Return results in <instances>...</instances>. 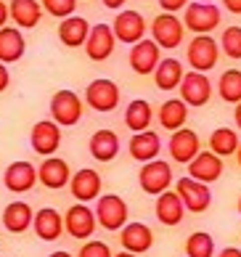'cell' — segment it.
I'll return each instance as SVG.
<instances>
[{
    "instance_id": "obj_1",
    "label": "cell",
    "mask_w": 241,
    "mask_h": 257,
    "mask_svg": "<svg viewBox=\"0 0 241 257\" xmlns=\"http://www.w3.org/2000/svg\"><path fill=\"white\" fill-rule=\"evenodd\" d=\"M95 223L106 231H122L128 225V202L119 194H101L95 199Z\"/></svg>"
},
{
    "instance_id": "obj_2",
    "label": "cell",
    "mask_w": 241,
    "mask_h": 257,
    "mask_svg": "<svg viewBox=\"0 0 241 257\" xmlns=\"http://www.w3.org/2000/svg\"><path fill=\"white\" fill-rule=\"evenodd\" d=\"M51 119L59 127H74L82 119V98L69 88L56 90L51 98Z\"/></svg>"
},
{
    "instance_id": "obj_3",
    "label": "cell",
    "mask_w": 241,
    "mask_h": 257,
    "mask_svg": "<svg viewBox=\"0 0 241 257\" xmlns=\"http://www.w3.org/2000/svg\"><path fill=\"white\" fill-rule=\"evenodd\" d=\"M138 186L143 188V194H151V196H159V194L170 191V186H172V167H170V162L151 159V162H146V165H141Z\"/></svg>"
},
{
    "instance_id": "obj_4",
    "label": "cell",
    "mask_w": 241,
    "mask_h": 257,
    "mask_svg": "<svg viewBox=\"0 0 241 257\" xmlns=\"http://www.w3.org/2000/svg\"><path fill=\"white\" fill-rule=\"evenodd\" d=\"M183 27L194 35H209L212 30L220 27V8L215 3H188L183 8Z\"/></svg>"
},
{
    "instance_id": "obj_5",
    "label": "cell",
    "mask_w": 241,
    "mask_h": 257,
    "mask_svg": "<svg viewBox=\"0 0 241 257\" xmlns=\"http://www.w3.org/2000/svg\"><path fill=\"white\" fill-rule=\"evenodd\" d=\"M220 45L212 35H196L186 48V61L191 66V72H209L217 64Z\"/></svg>"
},
{
    "instance_id": "obj_6",
    "label": "cell",
    "mask_w": 241,
    "mask_h": 257,
    "mask_svg": "<svg viewBox=\"0 0 241 257\" xmlns=\"http://www.w3.org/2000/svg\"><path fill=\"white\" fill-rule=\"evenodd\" d=\"M175 194L180 196L186 212H194V215H201L207 212L209 204H212V191L207 183H199L194 178H178V186H175Z\"/></svg>"
},
{
    "instance_id": "obj_7",
    "label": "cell",
    "mask_w": 241,
    "mask_h": 257,
    "mask_svg": "<svg viewBox=\"0 0 241 257\" xmlns=\"http://www.w3.org/2000/svg\"><path fill=\"white\" fill-rule=\"evenodd\" d=\"M95 212L88 207V204H72L69 209L64 212V231L72 236V239H80V241H88L90 236L95 233Z\"/></svg>"
},
{
    "instance_id": "obj_8",
    "label": "cell",
    "mask_w": 241,
    "mask_h": 257,
    "mask_svg": "<svg viewBox=\"0 0 241 257\" xmlns=\"http://www.w3.org/2000/svg\"><path fill=\"white\" fill-rule=\"evenodd\" d=\"M178 88H180V101L194 109L207 106L212 98V82L204 72H186Z\"/></svg>"
},
{
    "instance_id": "obj_9",
    "label": "cell",
    "mask_w": 241,
    "mask_h": 257,
    "mask_svg": "<svg viewBox=\"0 0 241 257\" xmlns=\"http://www.w3.org/2000/svg\"><path fill=\"white\" fill-rule=\"evenodd\" d=\"M85 101H88V106L95 109V111H114L119 106V88H117V82L106 80V77L93 80L88 88H85Z\"/></svg>"
},
{
    "instance_id": "obj_10",
    "label": "cell",
    "mask_w": 241,
    "mask_h": 257,
    "mask_svg": "<svg viewBox=\"0 0 241 257\" xmlns=\"http://www.w3.org/2000/svg\"><path fill=\"white\" fill-rule=\"evenodd\" d=\"M30 146L35 154L40 157H53L61 146V127L53 119H40L35 122V127L30 133Z\"/></svg>"
},
{
    "instance_id": "obj_11",
    "label": "cell",
    "mask_w": 241,
    "mask_h": 257,
    "mask_svg": "<svg viewBox=\"0 0 241 257\" xmlns=\"http://www.w3.org/2000/svg\"><path fill=\"white\" fill-rule=\"evenodd\" d=\"M183 32H186V27L178 19V14H159L151 22V35L159 48H178L183 43Z\"/></svg>"
},
{
    "instance_id": "obj_12",
    "label": "cell",
    "mask_w": 241,
    "mask_h": 257,
    "mask_svg": "<svg viewBox=\"0 0 241 257\" xmlns=\"http://www.w3.org/2000/svg\"><path fill=\"white\" fill-rule=\"evenodd\" d=\"M109 27L114 32V40L128 43V45H136L138 40H143V35H146V22H143V16L138 11H133V8L119 11L114 16V24H109Z\"/></svg>"
},
{
    "instance_id": "obj_13",
    "label": "cell",
    "mask_w": 241,
    "mask_h": 257,
    "mask_svg": "<svg viewBox=\"0 0 241 257\" xmlns=\"http://www.w3.org/2000/svg\"><path fill=\"white\" fill-rule=\"evenodd\" d=\"M3 183H6L8 191H14V194H27V191H32L35 183H37V167L32 165V162L16 159V162H11V165L6 167Z\"/></svg>"
},
{
    "instance_id": "obj_14",
    "label": "cell",
    "mask_w": 241,
    "mask_h": 257,
    "mask_svg": "<svg viewBox=\"0 0 241 257\" xmlns=\"http://www.w3.org/2000/svg\"><path fill=\"white\" fill-rule=\"evenodd\" d=\"M69 186H72V196L77 199V202H80V204H90V202H95V199L101 196L103 180H101V175L95 173V170L82 167V170H77V173L72 175Z\"/></svg>"
},
{
    "instance_id": "obj_15",
    "label": "cell",
    "mask_w": 241,
    "mask_h": 257,
    "mask_svg": "<svg viewBox=\"0 0 241 257\" xmlns=\"http://www.w3.org/2000/svg\"><path fill=\"white\" fill-rule=\"evenodd\" d=\"M170 157L172 162H178V165H188L191 159H194L199 151H201V141L196 136V130H188V127H180L170 136Z\"/></svg>"
},
{
    "instance_id": "obj_16",
    "label": "cell",
    "mask_w": 241,
    "mask_h": 257,
    "mask_svg": "<svg viewBox=\"0 0 241 257\" xmlns=\"http://www.w3.org/2000/svg\"><path fill=\"white\" fill-rule=\"evenodd\" d=\"M225 173L223 167V159L217 154H212V151H199V154L188 162V178L199 180V183H215L220 180V175Z\"/></svg>"
},
{
    "instance_id": "obj_17",
    "label": "cell",
    "mask_w": 241,
    "mask_h": 257,
    "mask_svg": "<svg viewBox=\"0 0 241 257\" xmlns=\"http://www.w3.org/2000/svg\"><path fill=\"white\" fill-rule=\"evenodd\" d=\"M37 180H40L45 188H51V191H59V188L69 186L72 170L61 157H45L43 165L37 167Z\"/></svg>"
},
{
    "instance_id": "obj_18",
    "label": "cell",
    "mask_w": 241,
    "mask_h": 257,
    "mask_svg": "<svg viewBox=\"0 0 241 257\" xmlns=\"http://www.w3.org/2000/svg\"><path fill=\"white\" fill-rule=\"evenodd\" d=\"M85 53L90 61H106L114 53V32L109 24H93L85 40Z\"/></svg>"
},
{
    "instance_id": "obj_19",
    "label": "cell",
    "mask_w": 241,
    "mask_h": 257,
    "mask_svg": "<svg viewBox=\"0 0 241 257\" xmlns=\"http://www.w3.org/2000/svg\"><path fill=\"white\" fill-rule=\"evenodd\" d=\"M119 244H122V249L130 252V254H143L154 246V231L146 223H138V220L128 223L119 231Z\"/></svg>"
},
{
    "instance_id": "obj_20",
    "label": "cell",
    "mask_w": 241,
    "mask_h": 257,
    "mask_svg": "<svg viewBox=\"0 0 241 257\" xmlns=\"http://www.w3.org/2000/svg\"><path fill=\"white\" fill-rule=\"evenodd\" d=\"M159 61H162V53L154 40H138L130 48V66L136 74H154Z\"/></svg>"
},
{
    "instance_id": "obj_21",
    "label": "cell",
    "mask_w": 241,
    "mask_h": 257,
    "mask_svg": "<svg viewBox=\"0 0 241 257\" xmlns=\"http://www.w3.org/2000/svg\"><path fill=\"white\" fill-rule=\"evenodd\" d=\"M159 151H162V141H159V133L154 130H143V133H133L130 138V157L146 165L151 159H159Z\"/></svg>"
},
{
    "instance_id": "obj_22",
    "label": "cell",
    "mask_w": 241,
    "mask_h": 257,
    "mask_svg": "<svg viewBox=\"0 0 241 257\" xmlns=\"http://www.w3.org/2000/svg\"><path fill=\"white\" fill-rule=\"evenodd\" d=\"M32 228L43 241H56L64 233V215H59L53 207H43L40 212H35Z\"/></svg>"
},
{
    "instance_id": "obj_23",
    "label": "cell",
    "mask_w": 241,
    "mask_h": 257,
    "mask_svg": "<svg viewBox=\"0 0 241 257\" xmlns=\"http://www.w3.org/2000/svg\"><path fill=\"white\" fill-rule=\"evenodd\" d=\"M8 16L19 30H32L43 19V6L37 0H11L8 3Z\"/></svg>"
},
{
    "instance_id": "obj_24",
    "label": "cell",
    "mask_w": 241,
    "mask_h": 257,
    "mask_svg": "<svg viewBox=\"0 0 241 257\" xmlns=\"http://www.w3.org/2000/svg\"><path fill=\"white\" fill-rule=\"evenodd\" d=\"M88 32H90L88 19L77 16V14L61 19V24H59V40L66 45V48H80V45H85Z\"/></svg>"
},
{
    "instance_id": "obj_25",
    "label": "cell",
    "mask_w": 241,
    "mask_h": 257,
    "mask_svg": "<svg viewBox=\"0 0 241 257\" xmlns=\"http://www.w3.org/2000/svg\"><path fill=\"white\" fill-rule=\"evenodd\" d=\"M183 217H186V207H183L180 196L175 191H165L157 196V220L162 225H167V228L180 225Z\"/></svg>"
},
{
    "instance_id": "obj_26",
    "label": "cell",
    "mask_w": 241,
    "mask_h": 257,
    "mask_svg": "<svg viewBox=\"0 0 241 257\" xmlns=\"http://www.w3.org/2000/svg\"><path fill=\"white\" fill-rule=\"evenodd\" d=\"M27 40L19 27H3L0 30V64H14L24 56Z\"/></svg>"
},
{
    "instance_id": "obj_27",
    "label": "cell",
    "mask_w": 241,
    "mask_h": 257,
    "mask_svg": "<svg viewBox=\"0 0 241 257\" xmlns=\"http://www.w3.org/2000/svg\"><path fill=\"white\" fill-rule=\"evenodd\" d=\"M88 149H90L93 159L111 162V159H117V154H119V136L114 130H95L90 136Z\"/></svg>"
},
{
    "instance_id": "obj_28",
    "label": "cell",
    "mask_w": 241,
    "mask_h": 257,
    "mask_svg": "<svg viewBox=\"0 0 241 257\" xmlns=\"http://www.w3.org/2000/svg\"><path fill=\"white\" fill-rule=\"evenodd\" d=\"M32 207L27 204V202H11V204H6L3 209V225H6V231H11V233H24V231H30V225H32Z\"/></svg>"
},
{
    "instance_id": "obj_29",
    "label": "cell",
    "mask_w": 241,
    "mask_h": 257,
    "mask_svg": "<svg viewBox=\"0 0 241 257\" xmlns=\"http://www.w3.org/2000/svg\"><path fill=\"white\" fill-rule=\"evenodd\" d=\"M151 119H154V109L146 98H133L125 109V125H128L133 133H143L151 127Z\"/></svg>"
},
{
    "instance_id": "obj_30",
    "label": "cell",
    "mask_w": 241,
    "mask_h": 257,
    "mask_svg": "<svg viewBox=\"0 0 241 257\" xmlns=\"http://www.w3.org/2000/svg\"><path fill=\"white\" fill-rule=\"evenodd\" d=\"M157 119H159V125L165 127V130H180L183 125H186V119H188V106L183 103L180 98H167L165 103L159 106V114H157Z\"/></svg>"
},
{
    "instance_id": "obj_31",
    "label": "cell",
    "mask_w": 241,
    "mask_h": 257,
    "mask_svg": "<svg viewBox=\"0 0 241 257\" xmlns=\"http://www.w3.org/2000/svg\"><path fill=\"white\" fill-rule=\"evenodd\" d=\"M183 64L178 59H162L154 69V82H157L159 90H175L180 80H183Z\"/></svg>"
},
{
    "instance_id": "obj_32",
    "label": "cell",
    "mask_w": 241,
    "mask_h": 257,
    "mask_svg": "<svg viewBox=\"0 0 241 257\" xmlns=\"http://www.w3.org/2000/svg\"><path fill=\"white\" fill-rule=\"evenodd\" d=\"M236 149H238V133L236 130H230V127L212 130V136H209V151L212 154H217L223 159V157L236 154Z\"/></svg>"
},
{
    "instance_id": "obj_33",
    "label": "cell",
    "mask_w": 241,
    "mask_h": 257,
    "mask_svg": "<svg viewBox=\"0 0 241 257\" xmlns=\"http://www.w3.org/2000/svg\"><path fill=\"white\" fill-rule=\"evenodd\" d=\"M220 98L225 103H236L241 101V69H225L220 74Z\"/></svg>"
},
{
    "instance_id": "obj_34",
    "label": "cell",
    "mask_w": 241,
    "mask_h": 257,
    "mask_svg": "<svg viewBox=\"0 0 241 257\" xmlns=\"http://www.w3.org/2000/svg\"><path fill=\"white\" fill-rule=\"evenodd\" d=\"M186 257H215V239L204 231H194L186 239Z\"/></svg>"
},
{
    "instance_id": "obj_35",
    "label": "cell",
    "mask_w": 241,
    "mask_h": 257,
    "mask_svg": "<svg viewBox=\"0 0 241 257\" xmlns=\"http://www.w3.org/2000/svg\"><path fill=\"white\" fill-rule=\"evenodd\" d=\"M217 45L223 48V53L228 56V59L238 61L241 59V27H225Z\"/></svg>"
},
{
    "instance_id": "obj_36",
    "label": "cell",
    "mask_w": 241,
    "mask_h": 257,
    "mask_svg": "<svg viewBox=\"0 0 241 257\" xmlns=\"http://www.w3.org/2000/svg\"><path fill=\"white\" fill-rule=\"evenodd\" d=\"M40 6H43V11H48L51 16H56V19H66V16H72V14H74L77 0H40Z\"/></svg>"
},
{
    "instance_id": "obj_37",
    "label": "cell",
    "mask_w": 241,
    "mask_h": 257,
    "mask_svg": "<svg viewBox=\"0 0 241 257\" xmlns=\"http://www.w3.org/2000/svg\"><path fill=\"white\" fill-rule=\"evenodd\" d=\"M77 257H111V249H109V244H106V241L88 239V241H85V244L80 246Z\"/></svg>"
},
{
    "instance_id": "obj_38",
    "label": "cell",
    "mask_w": 241,
    "mask_h": 257,
    "mask_svg": "<svg viewBox=\"0 0 241 257\" xmlns=\"http://www.w3.org/2000/svg\"><path fill=\"white\" fill-rule=\"evenodd\" d=\"M188 3H191V0H159V8H162V14H178Z\"/></svg>"
},
{
    "instance_id": "obj_39",
    "label": "cell",
    "mask_w": 241,
    "mask_h": 257,
    "mask_svg": "<svg viewBox=\"0 0 241 257\" xmlns=\"http://www.w3.org/2000/svg\"><path fill=\"white\" fill-rule=\"evenodd\" d=\"M8 82H11V74H8V66L0 64V93L8 88Z\"/></svg>"
},
{
    "instance_id": "obj_40",
    "label": "cell",
    "mask_w": 241,
    "mask_h": 257,
    "mask_svg": "<svg viewBox=\"0 0 241 257\" xmlns=\"http://www.w3.org/2000/svg\"><path fill=\"white\" fill-rule=\"evenodd\" d=\"M223 6L230 14H241V0H223Z\"/></svg>"
},
{
    "instance_id": "obj_41",
    "label": "cell",
    "mask_w": 241,
    "mask_h": 257,
    "mask_svg": "<svg viewBox=\"0 0 241 257\" xmlns=\"http://www.w3.org/2000/svg\"><path fill=\"white\" fill-rule=\"evenodd\" d=\"M217 257H241V249L238 246H225V249H220Z\"/></svg>"
},
{
    "instance_id": "obj_42",
    "label": "cell",
    "mask_w": 241,
    "mask_h": 257,
    "mask_svg": "<svg viewBox=\"0 0 241 257\" xmlns=\"http://www.w3.org/2000/svg\"><path fill=\"white\" fill-rule=\"evenodd\" d=\"M6 22H8V3H3V0H0V30L6 27Z\"/></svg>"
},
{
    "instance_id": "obj_43",
    "label": "cell",
    "mask_w": 241,
    "mask_h": 257,
    "mask_svg": "<svg viewBox=\"0 0 241 257\" xmlns=\"http://www.w3.org/2000/svg\"><path fill=\"white\" fill-rule=\"evenodd\" d=\"M125 3H128V0H103V6L111 8V11H114V8H122Z\"/></svg>"
},
{
    "instance_id": "obj_44",
    "label": "cell",
    "mask_w": 241,
    "mask_h": 257,
    "mask_svg": "<svg viewBox=\"0 0 241 257\" xmlns=\"http://www.w3.org/2000/svg\"><path fill=\"white\" fill-rule=\"evenodd\" d=\"M233 119H236V125L241 127V101L236 103V109H233Z\"/></svg>"
},
{
    "instance_id": "obj_45",
    "label": "cell",
    "mask_w": 241,
    "mask_h": 257,
    "mask_svg": "<svg viewBox=\"0 0 241 257\" xmlns=\"http://www.w3.org/2000/svg\"><path fill=\"white\" fill-rule=\"evenodd\" d=\"M51 257H72V254H69V252H64V249H59V252H53Z\"/></svg>"
},
{
    "instance_id": "obj_46",
    "label": "cell",
    "mask_w": 241,
    "mask_h": 257,
    "mask_svg": "<svg viewBox=\"0 0 241 257\" xmlns=\"http://www.w3.org/2000/svg\"><path fill=\"white\" fill-rule=\"evenodd\" d=\"M111 257H138V254H130V252H125V249H122V252H117V254H111Z\"/></svg>"
},
{
    "instance_id": "obj_47",
    "label": "cell",
    "mask_w": 241,
    "mask_h": 257,
    "mask_svg": "<svg viewBox=\"0 0 241 257\" xmlns=\"http://www.w3.org/2000/svg\"><path fill=\"white\" fill-rule=\"evenodd\" d=\"M236 159H238V167H241V141H238V149H236Z\"/></svg>"
},
{
    "instance_id": "obj_48",
    "label": "cell",
    "mask_w": 241,
    "mask_h": 257,
    "mask_svg": "<svg viewBox=\"0 0 241 257\" xmlns=\"http://www.w3.org/2000/svg\"><path fill=\"white\" fill-rule=\"evenodd\" d=\"M196 3H212V0H196Z\"/></svg>"
},
{
    "instance_id": "obj_49",
    "label": "cell",
    "mask_w": 241,
    "mask_h": 257,
    "mask_svg": "<svg viewBox=\"0 0 241 257\" xmlns=\"http://www.w3.org/2000/svg\"><path fill=\"white\" fill-rule=\"evenodd\" d=\"M238 215H241V199H238Z\"/></svg>"
}]
</instances>
